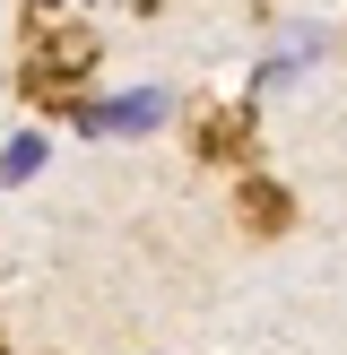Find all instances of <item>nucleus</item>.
Instances as JSON below:
<instances>
[{
  "mask_svg": "<svg viewBox=\"0 0 347 355\" xmlns=\"http://www.w3.org/2000/svg\"><path fill=\"white\" fill-rule=\"evenodd\" d=\"M321 52H330V26H321V17H295V26L269 44V61L252 69V96H278V87H295L312 61H321Z\"/></svg>",
  "mask_w": 347,
  "mask_h": 355,
  "instance_id": "f03ea898",
  "label": "nucleus"
},
{
  "mask_svg": "<svg viewBox=\"0 0 347 355\" xmlns=\"http://www.w3.org/2000/svg\"><path fill=\"white\" fill-rule=\"evenodd\" d=\"M174 121V96L165 87H113V96H87L78 104V130L87 139H148Z\"/></svg>",
  "mask_w": 347,
  "mask_h": 355,
  "instance_id": "f257e3e1",
  "label": "nucleus"
},
{
  "mask_svg": "<svg viewBox=\"0 0 347 355\" xmlns=\"http://www.w3.org/2000/svg\"><path fill=\"white\" fill-rule=\"evenodd\" d=\"M44 156H52V139H44V130H9V139H0V191L35 182V173H44Z\"/></svg>",
  "mask_w": 347,
  "mask_h": 355,
  "instance_id": "7ed1b4c3",
  "label": "nucleus"
}]
</instances>
